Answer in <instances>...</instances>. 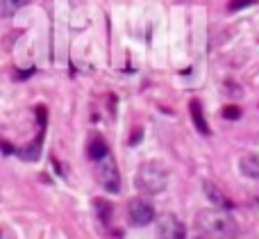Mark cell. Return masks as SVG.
<instances>
[{
    "mask_svg": "<svg viewBox=\"0 0 259 239\" xmlns=\"http://www.w3.org/2000/svg\"><path fill=\"white\" fill-rule=\"evenodd\" d=\"M230 239H255V237H252L250 232H234V235L230 237Z\"/></svg>",
    "mask_w": 259,
    "mask_h": 239,
    "instance_id": "obj_14",
    "label": "cell"
},
{
    "mask_svg": "<svg viewBox=\"0 0 259 239\" xmlns=\"http://www.w3.org/2000/svg\"><path fill=\"white\" fill-rule=\"evenodd\" d=\"M252 0H232V3H230V9H241V7H246V5H250Z\"/></svg>",
    "mask_w": 259,
    "mask_h": 239,
    "instance_id": "obj_13",
    "label": "cell"
},
{
    "mask_svg": "<svg viewBox=\"0 0 259 239\" xmlns=\"http://www.w3.org/2000/svg\"><path fill=\"white\" fill-rule=\"evenodd\" d=\"M87 155H89L91 160H96V162H100V160L107 157V144H105V139H100V137H91L89 144H87Z\"/></svg>",
    "mask_w": 259,
    "mask_h": 239,
    "instance_id": "obj_9",
    "label": "cell"
},
{
    "mask_svg": "<svg viewBox=\"0 0 259 239\" xmlns=\"http://www.w3.org/2000/svg\"><path fill=\"white\" fill-rule=\"evenodd\" d=\"M239 114H241V109H239V107H225L223 109V116L225 118H239Z\"/></svg>",
    "mask_w": 259,
    "mask_h": 239,
    "instance_id": "obj_12",
    "label": "cell"
},
{
    "mask_svg": "<svg viewBox=\"0 0 259 239\" xmlns=\"http://www.w3.org/2000/svg\"><path fill=\"white\" fill-rule=\"evenodd\" d=\"M96 180L109 194H118L121 191V173H118V167L112 155H107L105 160H100L96 164Z\"/></svg>",
    "mask_w": 259,
    "mask_h": 239,
    "instance_id": "obj_3",
    "label": "cell"
},
{
    "mask_svg": "<svg viewBox=\"0 0 259 239\" xmlns=\"http://www.w3.org/2000/svg\"><path fill=\"white\" fill-rule=\"evenodd\" d=\"M239 171L246 178L259 180V155L257 153H246L239 157Z\"/></svg>",
    "mask_w": 259,
    "mask_h": 239,
    "instance_id": "obj_6",
    "label": "cell"
},
{
    "mask_svg": "<svg viewBox=\"0 0 259 239\" xmlns=\"http://www.w3.org/2000/svg\"><path fill=\"white\" fill-rule=\"evenodd\" d=\"M127 217L134 226H148L155 219V208L143 198H132L127 205Z\"/></svg>",
    "mask_w": 259,
    "mask_h": 239,
    "instance_id": "obj_5",
    "label": "cell"
},
{
    "mask_svg": "<svg viewBox=\"0 0 259 239\" xmlns=\"http://www.w3.org/2000/svg\"><path fill=\"white\" fill-rule=\"evenodd\" d=\"M96 210H98V217L100 221L107 223L109 221V212H112V208H109V203H105V201H96Z\"/></svg>",
    "mask_w": 259,
    "mask_h": 239,
    "instance_id": "obj_11",
    "label": "cell"
},
{
    "mask_svg": "<svg viewBox=\"0 0 259 239\" xmlns=\"http://www.w3.org/2000/svg\"><path fill=\"white\" fill-rule=\"evenodd\" d=\"M205 194H207V198H209V203L216 205L219 210H230L232 208V201H230L216 185H211V182H207L205 185Z\"/></svg>",
    "mask_w": 259,
    "mask_h": 239,
    "instance_id": "obj_7",
    "label": "cell"
},
{
    "mask_svg": "<svg viewBox=\"0 0 259 239\" xmlns=\"http://www.w3.org/2000/svg\"><path fill=\"white\" fill-rule=\"evenodd\" d=\"M168 185V171L161 162H143L134 173V187L141 194H159Z\"/></svg>",
    "mask_w": 259,
    "mask_h": 239,
    "instance_id": "obj_1",
    "label": "cell"
},
{
    "mask_svg": "<svg viewBox=\"0 0 259 239\" xmlns=\"http://www.w3.org/2000/svg\"><path fill=\"white\" fill-rule=\"evenodd\" d=\"M198 239H200V237H198Z\"/></svg>",
    "mask_w": 259,
    "mask_h": 239,
    "instance_id": "obj_15",
    "label": "cell"
},
{
    "mask_svg": "<svg viewBox=\"0 0 259 239\" xmlns=\"http://www.w3.org/2000/svg\"><path fill=\"white\" fill-rule=\"evenodd\" d=\"M191 121L193 126H196V130L200 132V135H209V126H207L205 121V114H202V105L198 103V100H191Z\"/></svg>",
    "mask_w": 259,
    "mask_h": 239,
    "instance_id": "obj_8",
    "label": "cell"
},
{
    "mask_svg": "<svg viewBox=\"0 0 259 239\" xmlns=\"http://www.w3.org/2000/svg\"><path fill=\"white\" fill-rule=\"evenodd\" d=\"M157 232L161 239H187V228L175 214H161L157 223Z\"/></svg>",
    "mask_w": 259,
    "mask_h": 239,
    "instance_id": "obj_4",
    "label": "cell"
},
{
    "mask_svg": "<svg viewBox=\"0 0 259 239\" xmlns=\"http://www.w3.org/2000/svg\"><path fill=\"white\" fill-rule=\"evenodd\" d=\"M196 226L202 232L214 237H232L234 235V221L225 210L219 208H209V210H200L196 214Z\"/></svg>",
    "mask_w": 259,
    "mask_h": 239,
    "instance_id": "obj_2",
    "label": "cell"
},
{
    "mask_svg": "<svg viewBox=\"0 0 259 239\" xmlns=\"http://www.w3.org/2000/svg\"><path fill=\"white\" fill-rule=\"evenodd\" d=\"M23 5H27V0H0V16L3 18L14 16Z\"/></svg>",
    "mask_w": 259,
    "mask_h": 239,
    "instance_id": "obj_10",
    "label": "cell"
}]
</instances>
